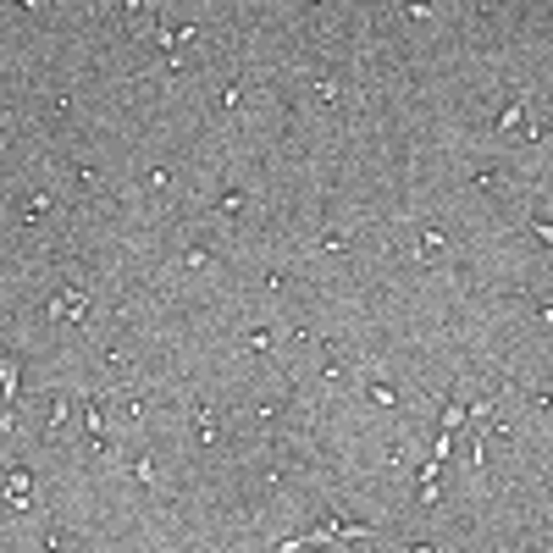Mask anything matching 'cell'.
Returning a JSON list of instances; mask_svg holds the SVG:
<instances>
[{
  "instance_id": "obj_1",
  "label": "cell",
  "mask_w": 553,
  "mask_h": 553,
  "mask_svg": "<svg viewBox=\"0 0 553 553\" xmlns=\"http://www.w3.org/2000/svg\"><path fill=\"white\" fill-rule=\"evenodd\" d=\"M45 310H50V321H83L89 316V288H83V282H67Z\"/></svg>"
},
{
  "instance_id": "obj_2",
  "label": "cell",
  "mask_w": 553,
  "mask_h": 553,
  "mask_svg": "<svg viewBox=\"0 0 553 553\" xmlns=\"http://www.w3.org/2000/svg\"><path fill=\"white\" fill-rule=\"evenodd\" d=\"M83 432H89V443H94V448L105 443V409H100V398H89V404H83Z\"/></svg>"
},
{
  "instance_id": "obj_3",
  "label": "cell",
  "mask_w": 553,
  "mask_h": 553,
  "mask_svg": "<svg viewBox=\"0 0 553 553\" xmlns=\"http://www.w3.org/2000/svg\"><path fill=\"white\" fill-rule=\"evenodd\" d=\"M520 116H526V94H520V100H515V105H509V111H498V128H515V122H520Z\"/></svg>"
},
{
  "instance_id": "obj_4",
  "label": "cell",
  "mask_w": 553,
  "mask_h": 553,
  "mask_svg": "<svg viewBox=\"0 0 553 553\" xmlns=\"http://www.w3.org/2000/svg\"><path fill=\"white\" fill-rule=\"evenodd\" d=\"M28 487H33V481H28V471H11V481H6V498H11V492H28Z\"/></svg>"
},
{
  "instance_id": "obj_5",
  "label": "cell",
  "mask_w": 553,
  "mask_h": 553,
  "mask_svg": "<svg viewBox=\"0 0 553 553\" xmlns=\"http://www.w3.org/2000/svg\"><path fill=\"white\" fill-rule=\"evenodd\" d=\"M238 100H243V89H238V83H227V89H222V105H227V111H238Z\"/></svg>"
},
{
  "instance_id": "obj_6",
  "label": "cell",
  "mask_w": 553,
  "mask_h": 553,
  "mask_svg": "<svg viewBox=\"0 0 553 553\" xmlns=\"http://www.w3.org/2000/svg\"><path fill=\"white\" fill-rule=\"evenodd\" d=\"M537 238H543V243H553V222H537Z\"/></svg>"
},
{
  "instance_id": "obj_7",
  "label": "cell",
  "mask_w": 553,
  "mask_h": 553,
  "mask_svg": "<svg viewBox=\"0 0 553 553\" xmlns=\"http://www.w3.org/2000/svg\"><path fill=\"white\" fill-rule=\"evenodd\" d=\"M404 553H437V548H432V543H415V548H404Z\"/></svg>"
},
{
  "instance_id": "obj_8",
  "label": "cell",
  "mask_w": 553,
  "mask_h": 553,
  "mask_svg": "<svg viewBox=\"0 0 553 553\" xmlns=\"http://www.w3.org/2000/svg\"><path fill=\"white\" fill-rule=\"evenodd\" d=\"M0 199H6V183H0Z\"/></svg>"
}]
</instances>
